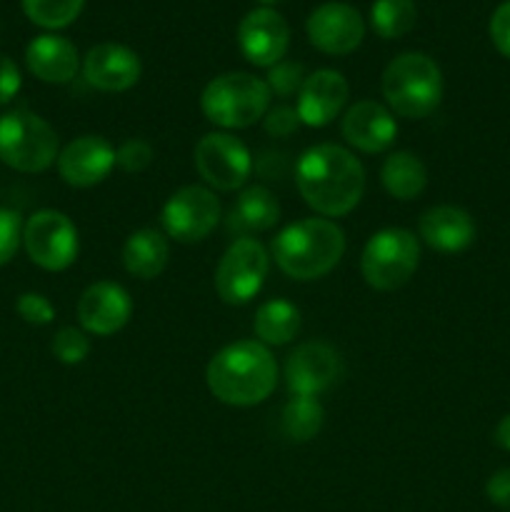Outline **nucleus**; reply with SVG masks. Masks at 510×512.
<instances>
[{
    "mask_svg": "<svg viewBox=\"0 0 510 512\" xmlns=\"http://www.w3.org/2000/svg\"><path fill=\"white\" fill-rule=\"evenodd\" d=\"M25 65L43 83L63 85L78 75L80 55L68 38L45 33L30 40L28 50H25Z\"/></svg>",
    "mask_w": 510,
    "mask_h": 512,
    "instance_id": "obj_21",
    "label": "nucleus"
},
{
    "mask_svg": "<svg viewBox=\"0 0 510 512\" xmlns=\"http://www.w3.org/2000/svg\"><path fill=\"white\" fill-rule=\"evenodd\" d=\"M253 330L258 343L288 345L300 333V310L288 300H268L255 313Z\"/></svg>",
    "mask_w": 510,
    "mask_h": 512,
    "instance_id": "obj_25",
    "label": "nucleus"
},
{
    "mask_svg": "<svg viewBox=\"0 0 510 512\" xmlns=\"http://www.w3.org/2000/svg\"><path fill=\"white\" fill-rule=\"evenodd\" d=\"M418 20V8L413 0H375L370 8V25L385 40L408 35Z\"/></svg>",
    "mask_w": 510,
    "mask_h": 512,
    "instance_id": "obj_27",
    "label": "nucleus"
},
{
    "mask_svg": "<svg viewBox=\"0 0 510 512\" xmlns=\"http://www.w3.org/2000/svg\"><path fill=\"white\" fill-rule=\"evenodd\" d=\"M58 135L40 115L15 108L0 115V163L18 173H43L58 160Z\"/></svg>",
    "mask_w": 510,
    "mask_h": 512,
    "instance_id": "obj_6",
    "label": "nucleus"
},
{
    "mask_svg": "<svg viewBox=\"0 0 510 512\" xmlns=\"http://www.w3.org/2000/svg\"><path fill=\"white\" fill-rule=\"evenodd\" d=\"M115 168V148L100 135H80L58 153V173L73 188H93Z\"/></svg>",
    "mask_w": 510,
    "mask_h": 512,
    "instance_id": "obj_16",
    "label": "nucleus"
},
{
    "mask_svg": "<svg viewBox=\"0 0 510 512\" xmlns=\"http://www.w3.org/2000/svg\"><path fill=\"white\" fill-rule=\"evenodd\" d=\"M258 3H263V5H273V3H278V0H258Z\"/></svg>",
    "mask_w": 510,
    "mask_h": 512,
    "instance_id": "obj_39",
    "label": "nucleus"
},
{
    "mask_svg": "<svg viewBox=\"0 0 510 512\" xmlns=\"http://www.w3.org/2000/svg\"><path fill=\"white\" fill-rule=\"evenodd\" d=\"M263 120L265 130H268L273 138H288V135L295 133L300 125L298 110L290 108V105H275V108H268Z\"/></svg>",
    "mask_w": 510,
    "mask_h": 512,
    "instance_id": "obj_34",
    "label": "nucleus"
},
{
    "mask_svg": "<svg viewBox=\"0 0 510 512\" xmlns=\"http://www.w3.org/2000/svg\"><path fill=\"white\" fill-rule=\"evenodd\" d=\"M195 170L210 190L230 193L248 183L253 158L248 145L230 133H208L195 145Z\"/></svg>",
    "mask_w": 510,
    "mask_h": 512,
    "instance_id": "obj_10",
    "label": "nucleus"
},
{
    "mask_svg": "<svg viewBox=\"0 0 510 512\" xmlns=\"http://www.w3.org/2000/svg\"><path fill=\"white\" fill-rule=\"evenodd\" d=\"M270 255L255 238L230 243L215 268V293L228 305H245L260 293L268 278Z\"/></svg>",
    "mask_w": 510,
    "mask_h": 512,
    "instance_id": "obj_8",
    "label": "nucleus"
},
{
    "mask_svg": "<svg viewBox=\"0 0 510 512\" xmlns=\"http://www.w3.org/2000/svg\"><path fill=\"white\" fill-rule=\"evenodd\" d=\"M23 245L38 268L60 273L78 258L80 240L73 220L60 210H38L23 225Z\"/></svg>",
    "mask_w": 510,
    "mask_h": 512,
    "instance_id": "obj_9",
    "label": "nucleus"
},
{
    "mask_svg": "<svg viewBox=\"0 0 510 512\" xmlns=\"http://www.w3.org/2000/svg\"><path fill=\"white\" fill-rule=\"evenodd\" d=\"M380 183L395 200H413L428 185V170L418 155L410 150H398L385 158L380 168Z\"/></svg>",
    "mask_w": 510,
    "mask_h": 512,
    "instance_id": "obj_24",
    "label": "nucleus"
},
{
    "mask_svg": "<svg viewBox=\"0 0 510 512\" xmlns=\"http://www.w3.org/2000/svg\"><path fill=\"white\" fill-rule=\"evenodd\" d=\"M138 53L120 43H100L88 50L83 60V75L93 88L103 93H123L140 80Z\"/></svg>",
    "mask_w": 510,
    "mask_h": 512,
    "instance_id": "obj_18",
    "label": "nucleus"
},
{
    "mask_svg": "<svg viewBox=\"0 0 510 512\" xmlns=\"http://www.w3.org/2000/svg\"><path fill=\"white\" fill-rule=\"evenodd\" d=\"M150 160H153V148L143 138H130L115 148V165L125 173H143Z\"/></svg>",
    "mask_w": 510,
    "mask_h": 512,
    "instance_id": "obj_31",
    "label": "nucleus"
},
{
    "mask_svg": "<svg viewBox=\"0 0 510 512\" xmlns=\"http://www.w3.org/2000/svg\"><path fill=\"white\" fill-rule=\"evenodd\" d=\"M133 315V300L128 290L110 280H100L85 288L78 300L80 328L90 335L108 338L123 330Z\"/></svg>",
    "mask_w": 510,
    "mask_h": 512,
    "instance_id": "obj_15",
    "label": "nucleus"
},
{
    "mask_svg": "<svg viewBox=\"0 0 510 512\" xmlns=\"http://www.w3.org/2000/svg\"><path fill=\"white\" fill-rule=\"evenodd\" d=\"M345 233L328 218H305L288 225L273 240L278 268L293 280H318L340 263Z\"/></svg>",
    "mask_w": 510,
    "mask_h": 512,
    "instance_id": "obj_3",
    "label": "nucleus"
},
{
    "mask_svg": "<svg viewBox=\"0 0 510 512\" xmlns=\"http://www.w3.org/2000/svg\"><path fill=\"white\" fill-rule=\"evenodd\" d=\"M508 512H510V510H508Z\"/></svg>",
    "mask_w": 510,
    "mask_h": 512,
    "instance_id": "obj_40",
    "label": "nucleus"
},
{
    "mask_svg": "<svg viewBox=\"0 0 510 512\" xmlns=\"http://www.w3.org/2000/svg\"><path fill=\"white\" fill-rule=\"evenodd\" d=\"M270 95L268 83L255 75L223 73L203 88L200 110L218 128L243 130L265 118Z\"/></svg>",
    "mask_w": 510,
    "mask_h": 512,
    "instance_id": "obj_5",
    "label": "nucleus"
},
{
    "mask_svg": "<svg viewBox=\"0 0 510 512\" xmlns=\"http://www.w3.org/2000/svg\"><path fill=\"white\" fill-rule=\"evenodd\" d=\"M325 410L318 398H293L285 403L283 415H280V430L293 443H308L323 430Z\"/></svg>",
    "mask_w": 510,
    "mask_h": 512,
    "instance_id": "obj_26",
    "label": "nucleus"
},
{
    "mask_svg": "<svg viewBox=\"0 0 510 512\" xmlns=\"http://www.w3.org/2000/svg\"><path fill=\"white\" fill-rule=\"evenodd\" d=\"M20 85H23V78H20V68L15 65V60L0 55V108L20 93Z\"/></svg>",
    "mask_w": 510,
    "mask_h": 512,
    "instance_id": "obj_36",
    "label": "nucleus"
},
{
    "mask_svg": "<svg viewBox=\"0 0 510 512\" xmlns=\"http://www.w3.org/2000/svg\"><path fill=\"white\" fill-rule=\"evenodd\" d=\"M305 68L300 63H290V60H280L273 68H268V88L270 93H275L278 98H290V95H298L300 88L305 83Z\"/></svg>",
    "mask_w": 510,
    "mask_h": 512,
    "instance_id": "obj_30",
    "label": "nucleus"
},
{
    "mask_svg": "<svg viewBox=\"0 0 510 512\" xmlns=\"http://www.w3.org/2000/svg\"><path fill=\"white\" fill-rule=\"evenodd\" d=\"M20 318L30 325H50L55 318V308L45 295L40 293H23L15 303Z\"/></svg>",
    "mask_w": 510,
    "mask_h": 512,
    "instance_id": "obj_33",
    "label": "nucleus"
},
{
    "mask_svg": "<svg viewBox=\"0 0 510 512\" xmlns=\"http://www.w3.org/2000/svg\"><path fill=\"white\" fill-rule=\"evenodd\" d=\"M23 243V223L15 210L0 208V265L10 263Z\"/></svg>",
    "mask_w": 510,
    "mask_h": 512,
    "instance_id": "obj_32",
    "label": "nucleus"
},
{
    "mask_svg": "<svg viewBox=\"0 0 510 512\" xmlns=\"http://www.w3.org/2000/svg\"><path fill=\"white\" fill-rule=\"evenodd\" d=\"M295 185L305 203L323 218L348 215L365 193V168L335 143L313 145L295 165Z\"/></svg>",
    "mask_w": 510,
    "mask_h": 512,
    "instance_id": "obj_1",
    "label": "nucleus"
},
{
    "mask_svg": "<svg viewBox=\"0 0 510 512\" xmlns=\"http://www.w3.org/2000/svg\"><path fill=\"white\" fill-rule=\"evenodd\" d=\"M238 45L245 60L258 68H273L285 58L290 45V28L273 8H255L240 20Z\"/></svg>",
    "mask_w": 510,
    "mask_h": 512,
    "instance_id": "obj_14",
    "label": "nucleus"
},
{
    "mask_svg": "<svg viewBox=\"0 0 510 512\" xmlns=\"http://www.w3.org/2000/svg\"><path fill=\"white\" fill-rule=\"evenodd\" d=\"M205 383L220 403L253 408L268 400L278 385V363L268 345L238 340L213 355L205 370Z\"/></svg>",
    "mask_w": 510,
    "mask_h": 512,
    "instance_id": "obj_2",
    "label": "nucleus"
},
{
    "mask_svg": "<svg viewBox=\"0 0 510 512\" xmlns=\"http://www.w3.org/2000/svg\"><path fill=\"white\" fill-rule=\"evenodd\" d=\"M420 263V243L410 230L385 228L365 243L360 273L365 283L380 293H390L408 283Z\"/></svg>",
    "mask_w": 510,
    "mask_h": 512,
    "instance_id": "obj_7",
    "label": "nucleus"
},
{
    "mask_svg": "<svg viewBox=\"0 0 510 512\" xmlns=\"http://www.w3.org/2000/svg\"><path fill=\"white\" fill-rule=\"evenodd\" d=\"M340 130H343L345 143L353 145L360 153H383L395 143L398 123L393 118V110L385 108L383 103L360 100L350 105Z\"/></svg>",
    "mask_w": 510,
    "mask_h": 512,
    "instance_id": "obj_19",
    "label": "nucleus"
},
{
    "mask_svg": "<svg viewBox=\"0 0 510 512\" xmlns=\"http://www.w3.org/2000/svg\"><path fill=\"white\" fill-rule=\"evenodd\" d=\"M85 0H23V10L30 23L40 28H68L83 10Z\"/></svg>",
    "mask_w": 510,
    "mask_h": 512,
    "instance_id": "obj_28",
    "label": "nucleus"
},
{
    "mask_svg": "<svg viewBox=\"0 0 510 512\" xmlns=\"http://www.w3.org/2000/svg\"><path fill=\"white\" fill-rule=\"evenodd\" d=\"M348 80L338 70H315L298 93V118L308 128H325L343 113L348 103Z\"/></svg>",
    "mask_w": 510,
    "mask_h": 512,
    "instance_id": "obj_17",
    "label": "nucleus"
},
{
    "mask_svg": "<svg viewBox=\"0 0 510 512\" xmlns=\"http://www.w3.org/2000/svg\"><path fill=\"white\" fill-rule=\"evenodd\" d=\"M420 238L438 253H460L475 240V220L458 205H435L420 215Z\"/></svg>",
    "mask_w": 510,
    "mask_h": 512,
    "instance_id": "obj_20",
    "label": "nucleus"
},
{
    "mask_svg": "<svg viewBox=\"0 0 510 512\" xmlns=\"http://www.w3.org/2000/svg\"><path fill=\"white\" fill-rule=\"evenodd\" d=\"M493 440L500 450H508L510 453V415L500 418V423L495 425L493 430Z\"/></svg>",
    "mask_w": 510,
    "mask_h": 512,
    "instance_id": "obj_38",
    "label": "nucleus"
},
{
    "mask_svg": "<svg viewBox=\"0 0 510 512\" xmlns=\"http://www.w3.org/2000/svg\"><path fill=\"white\" fill-rule=\"evenodd\" d=\"M55 360H60L63 365H80L90 353V340L85 335V330L78 328H60L55 333L53 343H50Z\"/></svg>",
    "mask_w": 510,
    "mask_h": 512,
    "instance_id": "obj_29",
    "label": "nucleus"
},
{
    "mask_svg": "<svg viewBox=\"0 0 510 512\" xmlns=\"http://www.w3.org/2000/svg\"><path fill=\"white\" fill-rule=\"evenodd\" d=\"M160 223L178 243H200L220 223V200L208 185H183L163 205Z\"/></svg>",
    "mask_w": 510,
    "mask_h": 512,
    "instance_id": "obj_11",
    "label": "nucleus"
},
{
    "mask_svg": "<svg viewBox=\"0 0 510 512\" xmlns=\"http://www.w3.org/2000/svg\"><path fill=\"white\" fill-rule=\"evenodd\" d=\"M170 258L168 235L155 228H140L123 245V265L133 278L153 280L165 270Z\"/></svg>",
    "mask_w": 510,
    "mask_h": 512,
    "instance_id": "obj_23",
    "label": "nucleus"
},
{
    "mask_svg": "<svg viewBox=\"0 0 510 512\" xmlns=\"http://www.w3.org/2000/svg\"><path fill=\"white\" fill-rule=\"evenodd\" d=\"M308 40L328 55H348L363 43L365 20L353 5L323 3L308 15Z\"/></svg>",
    "mask_w": 510,
    "mask_h": 512,
    "instance_id": "obj_13",
    "label": "nucleus"
},
{
    "mask_svg": "<svg viewBox=\"0 0 510 512\" xmlns=\"http://www.w3.org/2000/svg\"><path fill=\"white\" fill-rule=\"evenodd\" d=\"M490 40L500 55L510 58V0L500 3L490 15Z\"/></svg>",
    "mask_w": 510,
    "mask_h": 512,
    "instance_id": "obj_35",
    "label": "nucleus"
},
{
    "mask_svg": "<svg viewBox=\"0 0 510 512\" xmlns=\"http://www.w3.org/2000/svg\"><path fill=\"white\" fill-rule=\"evenodd\" d=\"M338 378V353L320 340L300 343L285 360V383H288L290 395H298V398H318Z\"/></svg>",
    "mask_w": 510,
    "mask_h": 512,
    "instance_id": "obj_12",
    "label": "nucleus"
},
{
    "mask_svg": "<svg viewBox=\"0 0 510 512\" xmlns=\"http://www.w3.org/2000/svg\"><path fill=\"white\" fill-rule=\"evenodd\" d=\"M278 220V198L265 185H250L238 195V200L230 208L228 230L238 233L240 238H250L253 233H265V230L275 228Z\"/></svg>",
    "mask_w": 510,
    "mask_h": 512,
    "instance_id": "obj_22",
    "label": "nucleus"
},
{
    "mask_svg": "<svg viewBox=\"0 0 510 512\" xmlns=\"http://www.w3.org/2000/svg\"><path fill=\"white\" fill-rule=\"evenodd\" d=\"M383 98L400 118H428L443 100V73L423 53H403L383 70Z\"/></svg>",
    "mask_w": 510,
    "mask_h": 512,
    "instance_id": "obj_4",
    "label": "nucleus"
},
{
    "mask_svg": "<svg viewBox=\"0 0 510 512\" xmlns=\"http://www.w3.org/2000/svg\"><path fill=\"white\" fill-rule=\"evenodd\" d=\"M485 495H488L493 505L510 510V468H503L490 475L488 483H485Z\"/></svg>",
    "mask_w": 510,
    "mask_h": 512,
    "instance_id": "obj_37",
    "label": "nucleus"
}]
</instances>
